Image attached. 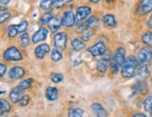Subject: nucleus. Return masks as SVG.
<instances>
[{"label":"nucleus","mask_w":152,"mask_h":117,"mask_svg":"<svg viewBox=\"0 0 152 117\" xmlns=\"http://www.w3.org/2000/svg\"><path fill=\"white\" fill-rule=\"evenodd\" d=\"M138 62L135 57L130 56L126 58V60L123 64V66L121 68V75L123 78L130 79L134 77L137 74L138 69Z\"/></svg>","instance_id":"1"},{"label":"nucleus","mask_w":152,"mask_h":117,"mask_svg":"<svg viewBox=\"0 0 152 117\" xmlns=\"http://www.w3.org/2000/svg\"><path fill=\"white\" fill-rule=\"evenodd\" d=\"M126 51L124 48H118L115 51L111 62V69L113 73H118L126 60Z\"/></svg>","instance_id":"2"},{"label":"nucleus","mask_w":152,"mask_h":117,"mask_svg":"<svg viewBox=\"0 0 152 117\" xmlns=\"http://www.w3.org/2000/svg\"><path fill=\"white\" fill-rule=\"evenodd\" d=\"M139 65H148L152 63V49L143 48L140 50L135 56Z\"/></svg>","instance_id":"3"},{"label":"nucleus","mask_w":152,"mask_h":117,"mask_svg":"<svg viewBox=\"0 0 152 117\" xmlns=\"http://www.w3.org/2000/svg\"><path fill=\"white\" fill-rule=\"evenodd\" d=\"M3 58L8 61H20L23 59V55L16 47L12 46L4 52Z\"/></svg>","instance_id":"4"},{"label":"nucleus","mask_w":152,"mask_h":117,"mask_svg":"<svg viewBox=\"0 0 152 117\" xmlns=\"http://www.w3.org/2000/svg\"><path fill=\"white\" fill-rule=\"evenodd\" d=\"M111 61V52L106 51V52L102 56V58L97 63V70L101 73H105L110 65Z\"/></svg>","instance_id":"5"},{"label":"nucleus","mask_w":152,"mask_h":117,"mask_svg":"<svg viewBox=\"0 0 152 117\" xmlns=\"http://www.w3.org/2000/svg\"><path fill=\"white\" fill-rule=\"evenodd\" d=\"M91 13V9L90 7H87V6H82L79 7L76 9V23L77 25H82L83 22L87 18V16Z\"/></svg>","instance_id":"6"},{"label":"nucleus","mask_w":152,"mask_h":117,"mask_svg":"<svg viewBox=\"0 0 152 117\" xmlns=\"http://www.w3.org/2000/svg\"><path fill=\"white\" fill-rule=\"evenodd\" d=\"M54 44L56 48L59 51L65 50L67 45V34L64 32L56 33L54 36Z\"/></svg>","instance_id":"7"},{"label":"nucleus","mask_w":152,"mask_h":117,"mask_svg":"<svg viewBox=\"0 0 152 117\" xmlns=\"http://www.w3.org/2000/svg\"><path fill=\"white\" fill-rule=\"evenodd\" d=\"M76 23V17L71 10H67L63 13L61 18V25L67 28L72 27Z\"/></svg>","instance_id":"8"},{"label":"nucleus","mask_w":152,"mask_h":117,"mask_svg":"<svg viewBox=\"0 0 152 117\" xmlns=\"http://www.w3.org/2000/svg\"><path fill=\"white\" fill-rule=\"evenodd\" d=\"M87 52H90L92 56H102L106 52V47L102 42H97L87 49Z\"/></svg>","instance_id":"9"},{"label":"nucleus","mask_w":152,"mask_h":117,"mask_svg":"<svg viewBox=\"0 0 152 117\" xmlns=\"http://www.w3.org/2000/svg\"><path fill=\"white\" fill-rule=\"evenodd\" d=\"M48 36V30L45 27L42 26L39 28V30L35 32V34L32 37V42L33 43H39L42 41H44V40L47 39Z\"/></svg>","instance_id":"10"},{"label":"nucleus","mask_w":152,"mask_h":117,"mask_svg":"<svg viewBox=\"0 0 152 117\" xmlns=\"http://www.w3.org/2000/svg\"><path fill=\"white\" fill-rule=\"evenodd\" d=\"M152 11V0H140L138 12L142 15H147Z\"/></svg>","instance_id":"11"},{"label":"nucleus","mask_w":152,"mask_h":117,"mask_svg":"<svg viewBox=\"0 0 152 117\" xmlns=\"http://www.w3.org/2000/svg\"><path fill=\"white\" fill-rule=\"evenodd\" d=\"M51 48L48 44H40L39 45L36 49H35V55L38 58V59H43L45 55H47L50 52Z\"/></svg>","instance_id":"12"},{"label":"nucleus","mask_w":152,"mask_h":117,"mask_svg":"<svg viewBox=\"0 0 152 117\" xmlns=\"http://www.w3.org/2000/svg\"><path fill=\"white\" fill-rule=\"evenodd\" d=\"M10 78L12 80H19L22 79L25 76L26 71L25 69L21 67H13L10 69Z\"/></svg>","instance_id":"13"},{"label":"nucleus","mask_w":152,"mask_h":117,"mask_svg":"<svg viewBox=\"0 0 152 117\" xmlns=\"http://www.w3.org/2000/svg\"><path fill=\"white\" fill-rule=\"evenodd\" d=\"M91 110H93V113L96 114L97 117H107V113L106 110L104 109V107L102 104L94 102L91 105Z\"/></svg>","instance_id":"14"},{"label":"nucleus","mask_w":152,"mask_h":117,"mask_svg":"<svg viewBox=\"0 0 152 117\" xmlns=\"http://www.w3.org/2000/svg\"><path fill=\"white\" fill-rule=\"evenodd\" d=\"M24 96L23 95V91L19 89L18 86L14 87V88L10 91V99L11 102L13 103H17L20 101V99L22 98V97Z\"/></svg>","instance_id":"15"},{"label":"nucleus","mask_w":152,"mask_h":117,"mask_svg":"<svg viewBox=\"0 0 152 117\" xmlns=\"http://www.w3.org/2000/svg\"><path fill=\"white\" fill-rule=\"evenodd\" d=\"M45 97L50 101H55L58 98V89L56 87L50 86L45 91Z\"/></svg>","instance_id":"16"},{"label":"nucleus","mask_w":152,"mask_h":117,"mask_svg":"<svg viewBox=\"0 0 152 117\" xmlns=\"http://www.w3.org/2000/svg\"><path fill=\"white\" fill-rule=\"evenodd\" d=\"M48 25L50 26V29L52 32H56L58 29L60 28L61 25V20H59L56 16H52L51 19L48 23Z\"/></svg>","instance_id":"17"},{"label":"nucleus","mask_w":152,"mask_h":117,"mask_svg":"<svg viewBox=\"0 0 152 117\" xmlns=\"http://www.w3.org/2000/svg\"><path fill=\"white\" fill-rule=\"evenodd\" d=\"M102 21L104 23V25H106L108 28H114L116 26V21L114 15L112 14H106L103 16Z\"/></svg>","instance_id":"18"},{"label":"nucleus","mask_w":152,"mask_h":117,"mask_svg":"<svg viewBox=\"0 0 152 117\" xmlns=\"http://www.w3.org/2000/svg\"><path fill=\"white\" fill-rule=\"evenodd\" d=\"M137 75L140 78L145 79L149 76V68L148 65H140L137 69Z\"/></svg>","instance_id":"19"},{"label":"nucleus","mask_w":152,"mask_h":117,"mask_svg":"<svg viewBox=\"0 0 152 117\" xmlns=\"http://www.w3.org/2000/svg\"><path fill=\"white\" fill-rule=\"evenodd\" d=\"M72 46L73 50L76 52H80L86 47L85 43L82 41V40H80L79 39H73L72 40Z\"/></svg>","instance_id":"20"},{"label":"nucleus","mask_w":152,"mask_h":117,"mask_svg":"<svg viewBox=\"0 0 152 117\" xmlns=\"http://www.w3.org/2000/svg\"><path fill=\"white\" fill-rule=\"evenodd\" d=\"M142 41L147 46H148L149 48H152V31L144 33L142 36Z\"/></svg>","instance_id":"21"},{"label":"nucleus","mask_w":152,"mask_h":117,"mask_svg":"<svg viewBox=\"0 0 152 117\" xmlns=\"http://www.w3.org/2000/svg\"><path fill=\"white\" fill-rule=\"evenodd\" d=\"M10 110V104L6 100V99H1L0 100V113L3 115L6 113H9Z\"/></svg>","instance_id":"22"},{"label":"nucleus","mask_w":152,"mask_h":117,"mask_svg":"<svg viewBox=\"0 0 152 117\" xmlns=\"http://www.w3.org/2000/svg\"><path fill=\"white\" fill-rule=\"evenodd\" d=\"M69 117H84V110L80 108H73L69 110Z\"/></svg>","instance_id":"23"},{"label":"nucleus","mask_w":152,"mask_h":117,"mask_svg":"<svg viewBox=\"0 0 152 117\" xmlns=\"http://www.w3.org/2000/svg\"><path fill=\"white\" fill-rule=\"evenodd\" d=\"M98 23H99L98 17L91 16L86 20V22L85 23V25H86V28H93V27H95L98 25Z\"/></svg>","instance_id":"24"},{"label":"nucleus","mask_w":152,"mask_h":117,"mask_svg":"<svg viewBox=\"0 0 152 117\" xmlns=\"http://www.w3.org/2000/svg\"><path fill=\"white\" fill-rule=\"evenodd\" d=\"M62 54H61V52L55 48V49H53L52 50V52H51V59L54 61V62H59L61 59H62Z\"/></svg>","instance_id":"25"},{"label":"nucleus","mask_w":152,"mask_h":117,"mask_svg":"<svg viewBox=\"0 0 152 117\" xmlns=\"http://www.w3.org/2000/svg\"><path fill=\"white\" fill-rule=\"evenodd\" d=\"M31 85H32V79H26V80L22 81L21 83L18 85H17V86L19 87L20 90H22L23 92H24L25 90L30 88Z\"/></svg>","instance_id":"26"},{"label":"nucleus","mask_w":152,"mask_h":117,"mask_svg":"<svg viewBox=\"0 0 152 117\" xmlns=\"http://www.w3.org/2000/svg\"><path fill=\"white\" fill-rule=\"evenodd\" d=\"M56 1V0H42V2L39 4V7H40V9L47 10L52 7V5L55 4Z\"/></svg>","instance_id":"27"},{"label":"nucleus","mask_w":152,"mask_h":117,"mask_svg":"<svg viewBox=\"0 0 152 117\" xmlns=\"http://www.w3.org/2000/svg\"><path fill=\"white\" fill-rule=\"evenodd\" d=\"M144 109H145V110H147V112H151L152 110V93L145 99Z\"/></svg>","instance_id":"28"},{"label":"nucleus","mask_w":152,"mask_h":117,"mask_svg":"<svg viewBox=\"0 0 152 117\" xmlns=\"http://www.w3.org/2000/svg\"><path fill=\"white\" fill-rule=\"evenodd\" d=\"M93 34H94V32H93L92 28H86L82 32V39H83L85 41H87V40H89V39L92 37Z\"/></svg>","instance_id":"29"},{"label":"nucleus","mask_w":152,"mask_h":117,"mask_svg":"<svg viewBox=\"0 0 152 117\" xmlns=\"http://www.w3.org/2000/svg\"><path fill=\"white\" fill-rule=\"evenodd\" d=\"M19 34L18 29H17V25H10L8 29V36L9 38H15L17 35Z\"/></svg>","instance_id":"30"},{"label":"nucleus","mask_w":152,"mask_h":117,"mask_svg":"<svg viewBox=\"0 0 152 117\" xmlns=\"http://www.w3.org/2000/svg\"><path fill=\"white\" fill-rule=\"evenodd\" d=\"M63 75L61 73H56V72H53L51 74V80L53 83H55V84H58V83H60V81H63Z\"/></svg>","instance_id":"31"},{"label":"nucleus","mask_w":152,"mask_h":117,"mask_svg":"<svg viewBox=\"0 0 152 117\" xmlns=\"http://www.w3.org/2000/svg\"><path fill=\"white\" fill-rule=\"evenodd\" d=\"M27 28H28V23L26 21H23L19 25H17V29H18L19 33H26Z\"/></svg>","instance_id":"32"},{"label":"nucleus","mask_w":152,"mask_h":117,"mask_svg":"<svg viewBox=\"0 0 152 117\" xmlns=\"http://www.w3.org/2000/svg\"><path fill=\"white\" fill-rule=\"evenodd\" d=\"M21 44L24 47L29 44V36L27 33H23L21 35Z\"/></svg>","instance_id":"33"},{"label":"nucleus","mask_w":152,"mask_h":117,"mask_svg":"<svg viewBox=\"0 0 152 117\" xmlns=\"http://www.w3.org/2000/svg\"><path fill=\"white\" fill-rule=\"evenodd\" d=\"M72 0H56L54 5H55V7L56 9H60V8L64 7L65 5H67L68 3L72 2Z\"/></svg>","instance_id":"34"},{"label":"nucleus","mask_w":152,"mask_h":117,"mask_svg":"<svg viewBox=\"0 0 152 117\" xmlns=\"http://www.w3.org/2000/svg\"><path fill=\"white\" fill-rule=\"evenodd\" d=\"M51 17H52L51 13L46 12L45 14H43V15H42V18H40L39 23H40V25H45V23H49V21H50V19H51Z\"/></svg>","instance_id":"35"},{"label":"nucleus","mask_w":152,"mask_h":117,"mask_svg":"<svg viewBox=\"0 0 152 117\" xmlns=\"http://www.w3.org/2000/svg\"><path fill=\"white\" fill-rule=\"evenodd\" d=\"M28 102H29V97H28V96H26V95H24V96H23L22 98L20 99V101H19V103H20L21 106H26V105L28 104Z\"/></svg>","instance_id":"36"},{"label":"nucleus","mask_w":152,"mask_h":117,"mask_svg":"<svg viewBox=\"0 0 152 117\" xmlns=\"http://www.w3.org/2000/svg\"><path fill=\"white\" fill-rule=\"evenodd\" d=\"M10 17V13L9 12H1V15H0V23H3L5 21H7Z\"/></svg>","instance_id":"37"},{"label":"nucleus","mask_w":152,"mask_h":117,"mask_svg":"<svg viewBox=\"0 0 152 117\" xmlns=\"http://www.w3.org/2000/svg\"><path fill=\"white\" fill-rule=\"evenodd\" d=\"M6 70H7V67H6L5 64L1 63L0 64V75H1V77H3V76L5 75Z\"/></svg>","instance_id":"38"},{"label":"nucleus","mask_w":152,"mask_h":117,"mask_svg":"<svg viewBox=\"0 0 152 117\" xmlns=\"http://www.w3.org/2000/svg\"><path fill=\"white\" fill-rule=\"evenodd\" d=\"M0 3H1V8H3L4 6H7L10 3V0H0Z\"/></svg>","instance_id":"39"},{"label":"nucleus","mask_w":152,"mask_h":117,"mask_svg":"<svg viewBox=\"0 0 152 117\" xmlns=\"http://www.w3.org/2000/svg\"><path fill=\"white\" fill-rule=\"evenodd\" d=\"M148 26L150 29H152V14L150 15L149 19H148Z\"/></svg>","instance_id":"40"},{"label":"nucleus","mask_w":152,"mask_h":117,"mask_svg":"<svg viewBox=\"0 0 152 117\" xmlns=\"http://www.w3.org/2000/svg\"><path fill=\"white\" fill-rule=\"evenodd\" d=\"M132 117H148V116L145 115L144 113H136V114H134Z\"/></svg>","instance_id":"41"},{"label":"nucleus","mask_w":152,"mask_h":117,"mask_svg":"<svg viewBox=\"0 0 152 117\" xmlns=\"http://www.w3.org/2000/svg\"><path fill=\"white\" fill-rule=\"evenodd\" d=\"M90 2H92V3H98L99 1H100V0H89Z\"/></svg>","instance_id":"42"},{"label":"nucleus","mask_w":152,"mask_h":117,"mask_svg":"<svg viewBox=\"0 0 152 117\" xmlns=\"http://www.w3.org/2000/svg\"><path fill=\"white\" fill-rule=\"evenodd\" d=\"M150 117H152V110L150 112Z\"/></svg>","instance_id":"43"}]
</instances>
